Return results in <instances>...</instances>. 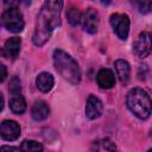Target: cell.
<instances>
[{
  "instance_id": "6da1fadb",
  "label": "cell",
  "mask_w": 152,
  "mask_h": 152,
  "mask_svg": "<svg viewBox=\"0 0 152 152\" xmlns=\"http://www.w3.org/2000/svg\"><path fill=\"white\" fill-rule=\"evenodd\" d=\"M63 0H45L37 17L32 42L36 46H43L59 25Z\"/></svg>"
},
{
  "instance_id": "7a4b0ae2",
  "label": "cell",
  "mask_w": 152,
  "mask_h": 152,
  "mask_svg": "<svg viewBox=\"0 0 152 152\" xmlns=\"http://www.w3.org/2000/svg\"><path fill=\"white\" fill-rule=\"evenodd\" d=\"M53 65L57 72L71 84H78L81 81V70L77 62L65 51L56 49L53 51Z\"/></svg>"
},
{
  "instance_id": "3957f363",
  "label": "cell",
  "mask_w": 152,
  "mask_h": 152,
  "mask_svg": "<svg viewBox=\"0 0 152 152\" xmlns=\"http://www.w3.org/2000/svg\"><path fill=\"white\" fill-rule=\"evenodd\" d=\"M128 109L140 120H145L152 113V100L142 88H133L126 97Z\"/></svg>"
},
{
  "instance_id": "277c9868",
  "label": "cell",
  "mask_w": 152,
  "mask_h": 152,
  "mask_svg": "<svg viewBox=\"0 0 152 152\" xmlns=\"http://www.w3.org/2000/svg\"><path fill=\"white\" fill-rule=\"evenodd\" d=\"M1 24L2 26L13 33H19L24 30V18L18 7L5 8L1 14Z\"/></svg>"
},
{
  "instance_id": "5b68a950",
  "label": "cell",
  "mask_w": 152,
  "mask_h": 152,
  "mask_svg": "<svg viewBox=\"0 0 152 152\" xmlns=\"http://www.w3.org/2000/svg\"><path fill=\"white\" fill-rule=\"evenodd\" d=\"M109 23L118 38H120L121 40H126L129 33V24H131L128 15L122 13H114L109 17Z\"/></svg>"
},
{
  "instance_id": "8992f818",
  "label": "cell",
  "mask_w": 152,
  "mask_h": 152,
  "mask_svg": "<svg viewBox=\"0 0 152 152\" xmlns=\"http://www.w3.org/2000/svg\"><path fill=\"white\" fill-rule=\"evenodd\" d=\"M134 53L140 57L145 58L152 52V34L150 32H141L139 33L134 45H133Z\"/></svg>"
},
{
  "instance_id": "52a82bcc",
  "label": "cell",
  "mask_w": 152,
  "mask_h": 152,
  "mask_svg": "<svg viewBox=\"0 0 152 152\" xmlns=\"http://www.w3.org/2000/svg\"><path fill=\"white\" fill-rule=\"evenodd\" d=\"M1 138L6 141H14L21 134V128L14 120H4L0 127Z\"/></svg>"
},
{
  "instance_id": "ba28073f",
  "label": "cell",
  "mask_w": 152,
  "mask_h": 152,
  "mask_svg": "<svg viewBox=\"0 0 152 152\" xmlns=\"http://www.w3.org/2000/svg\"><path fill=\"white\" fill-rule=\"evenodd\" d=\"M81 25L83 30L90 34H94L97 32L99 28V14L95 10L88 8L86 12L82 13L81 17Z\"/></svg>"
},
{
  "instance_id": "9c48e42d",
  "label": "cell",
  "mask_w": 152,
  "mask_h": 152,
  "mask_svg": "<svg viewBox=\"0 0 152 152\" xmlns=\"http://www.w3.org/2000/svg\"><path fill=\"white\" fill-rule=\"evenodd\" d=\"M102 113H103L102 101L95 95H89L87 99V103H86V116L89 120H95L100 118Z\"/></svg>"
},
{
  "instance_id": "30bf717a",
  "label": "cell",
  "mask_w": 152,
  "mask_h": 152,
  "mask_svg": "<svg viewBox=\"0 0 152 152\" xmlns=\"http://www.w3.org/2000/svg\"><path fill=\"white\" fill-rule=\"evenodd\" d=\"M20 45H21V39L19 37H12L6 40L4 48H2V57L8 58V59H17L20 52Z\"/></svg>"
},
{
  "instance_id": "8fae6325",
  "label": "cell",
  "mask_w": 152,
  "mask_h": 152,
  "mask_svg": "<svg viewBox=\"0 0 152 152\" xmlns=\"http://www.w3.org/2000/svg\"><path fill=\"white\" fill-rule=\"evenodd\" d=\"M96 81H97V84H99L101 88H103V89H109V88L114 87V84H115V76H114V72H113L110 69L103 68V69H101V70L97 72Z\"/></svg>"
},
{
  "instance_id": "7c38bea8",
  "label": "cell",
  "mask_w": 152,
  "mask_h": 152,
  "mask_svg": "<svg viewBox=\"0 0 152 152\" xmlns=\"http://www.w3.org/2000/svg\"><path fill=\"white\" fill-rule=\"evenodd\" d=\"M50 114V108L46 102L44 101H37L32 108H31V116L36 121H43L45 120Z\"/></svg>"
},
{
  "instance_id": "4fadbf2b",
  "label": "cell",
  "mask_w": 152,
  "mask_h": 152,
  "mask_svg": "<svg viewBox=\"0 0 152 152\" xmlns=\"http://www.w3.org/2000/svg\"><path fill=\"white\" fill-rule=\"evenodd\" d=\"M55 84L53 76L50 72H40L36 77V86L42 93H49Z\"/></svg>"
},
{
  "instance_id": "5bb4252c",
  "label": "cell",
  "mask_w": 152,
  "mask_h": 152,
  "mask_svg": "<svg viewBox=\"0 0 152 152\" xmlns=\"http://www.w3.org/2000/svg\"><path fill=\"white\" fill-rule=\"evenodd\" d=\"M114 66H115L116 76L119 77L120 82L126 83L129 80V76H131V66H129L128 62L125 61V59H118L115 62Z\"/></svg>"
},
{
  "instance_id": "9a60e30c",
  "label": "cell",
  "mask_w": 152,
  "mask_h": 152,
  "mask_svg": "<svg viewBox=\"0 0 152 152\" xmlns=\"http://www.w3.org/2000/svg\"><path fill=\"white\" fill-rule=\"evenodd\" d=\"M10 108L14 114H23L26 110V101L21 93L18 94H12L11 100H10Z\"/></svg>"
},
{
  "instance_id": "2e32d148",
  "label": "cell",
  "mask_w": 152,
  "mask_h": 152,
  "mask_svg": "<svg viewBox=\"0 0 152 152\" xmlns=\"http://www.w3.org/2000/svg\"><path fill=\"white\" fill-rule=\"evenodd\" d=\"M129 4L141 14H147L152 11L151 0H129Z\"/></svg>"
},
{
  "instance_id": "e0dca14e",
  "label": "cell",
  "mask_w": 152,
  "mask_h": 152,
  "mask_svg": "<svg viewBox=\"0 0 152 152\" xmlns=\"http://www.w3.org/2000/svg\"><path fill=\"white\" fill-rule=\"evenodd\" d=\"M81 17H82V14L75 7L69 8L66 12V18H68V21L71 26H77L81 23Z\"/></svg>"
},
{
  "instance_id": "ac0fdd59",
  "label": "cell",
  "mask_w": 152,
  "mask_h": 152,
  "mask_svg": "<svg viewBox=\"0 0 152 152\" xmlns=\"http://www.w3.org/2000/svg\"><path fill=\"white\" fill-rule=\"evenodd\" d=\"M20 150L23 151H37L40 152L43 151V146L40 142L36 141V140H24L20 145Z\"/></svg>"
},
{
  "instance_id": "d6986e66",
  "label": "cell",
  "mask_w": 152,
  "mask_h": 152,
  "mask_svg": "<svg viewBox=\"0 0 152 152\" xmlns=\"http://www.w3.org/2000/svg\"><path fill=\"white\" fill-rule=\"evenodd\" d=\"M8 90L11 94H18L21 91V86H20V80L14 76L11 78L10 81V84H8Z\"/></svg>"
},
{
  "instance_id": "ffe728a7",
  "label": "cell",
  "mask_w": 152,
  "mask_h": 152,
  "mask_svg": "<svg viewBox=\"0 0 152 152\" xmlns=\"http://www.w3.org/2000/svg\"><path fill=\"white\" fill-rule=\"evenodd\" d=\"M101 146L97 147V150H106V151H114L116 150V146L113 141H110L109 139H102L100 141H97Z\"/></svg>"
},
{
  "instance_id": "44dd1931",
  "label": "cell",
  "mask_w": 152,
  "mask_h": 152,
  "mask_svg": "<svg viewBox=\"0 0 152 152\" xmlns=\"http://www.w3.org/2000/svg\"><path fill=\"white\" fill-rule=\"evenodd\" d=\"M5 8H11V7H18L19 6V0H2Z\"/></svg>"
},
{
  "instance_id": "7402d4cb",
  "label": "cell",
  "mask_w": 152,
  "mask_h": 152,
  "mask_svg": "<svg viewBox=\"0 0 152 152\" xmlns=\"http://www.w3.org/2000/svg\"><path fill=\"white\" fill-rule=\"evenodd\" d=\"M0 68H1V78H0V82H4L6 76H7V70H6V66L4 64H0Z\"/></svg>"
},
{
  "instance_id": "603a6c76",
  "label": "cell",
  "mask_w": 152,
  "mask_h": 152,
  "mask_svg": "<svg viewBox=\"0 0 152 152\" xmlns=\"http://www.w3.org/2000/svg\"><path fill=\"white\" fill-rule=\"evenodd\" d=\"M20 147H12V146H2L1 151H19Z\"/></svg>"
},
{
  "instance_id": "cb8c5ba5",
  "label": "cell",
  "mask_w": 152,
  "mask_h": 152,
  "mask_svg": "<svg viewBox=\"0 0 152 152\" xmlns=\"http://www.w3.org/2000/svg\"><path fill=\"white\" fill-rule=\"evenodd\" d=\"M110 1H112V0H101V4H103V5H109Z\"/></svg>"
}]
</instances>
